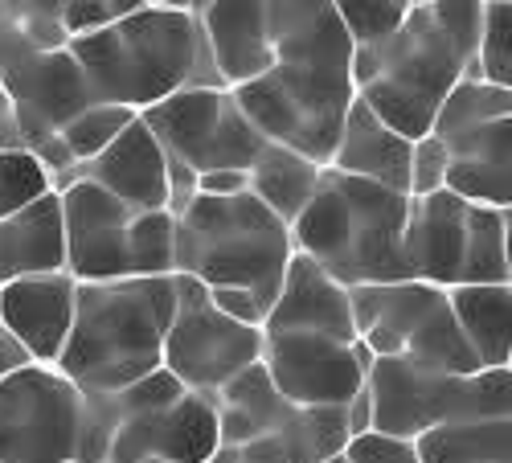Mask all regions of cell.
<instances>
[{
    "instance_id": "cell-1",
    "label": "cell",
    "mask_w": 512,
    "mask_h": 463,
    "mask_svg": "<svg viewBox=\"0 0 512 463\" xmlns=\"http://www.w3.org/2000/svg\"><path fill=\"white\" fill-rule=\"evenodd\" d=\"M271 70L234 87L242 115L267 144L291 148L328 168L353 91V41L332 0H267Z\"/></svg>"
},
{
    "instance_id": "cell-2",
    "label": "cell",
    "mask_w": 512,
    "mask_h": 463,
    "mask_svg": "<svg viewBox=\"0 0 512 463\" xmlns=\"http://www.w3.org/2000/svg\"><path fill=\"white\" fill-rule=\"evenodd\" d=\"M480 17L484 0L410 5L390 37L353 50L357 99L398 136H426L443 99L472 74Z\"/></svg>"
},
{
    "instance_id": "cell-3",
    "label": "cell",
    "mask_w": 512,
    "mask_h": 463,
    "mask_svg": "<svg viewBox=\"0 0 512 463\" xmlns=\"http://www.w3.org/2000/svg\"><path fill=\"white\" fill-rule=\"evenodd\" d=\"M66 50L87 74V87L99 103H115L136 115L185 87H222L205 33L189 9L144 5L115 25L70 37Z\"/></svg>"
},
{
    "instance_id": "cell-4",
    "label": "cell",
    "mask_w": 512,
    "mask_h": 463,
    "mask_svg": "<svg viewBox=\"0 0 512 463\" xmlns=\"http://www.w3.org/2000/svg\"><path fill=\"white\" fill-rule=\"evenodd\" d=\"M173 308H177L173 275L78 283L74 324L54 369L70 377L82 394L127 390L144 373L160 369Z\"/></svg>"
},
{
    "instance_id": "cell-5",
    "label": "cell",
    "mask_w": 512,
    "mask_h": 463,
    "mask_svg": "<svg viewBox=\"0 0 512 463\" xmlns=\"http://www.w3.org/2000/svg\"><path fill=\"white\" fill-rule=\"evenodd\" d=\"M410 197L324 168L312 201L291 222V246L340 287L402 283V234Z\"/></svg>"
},
{
    "instance_id": "cell-6",
    "label": "cell",
    "mask_w": 512,
    "mask_h": 463,
    "mask_svg": "<svg viewBox=\"0 0 512 463\" xmlns=\"http://www.w3.org/2000/svg\"><path fill=\"white\" fill-rule=\"evenodd\" d=\"M291 255V230L250 189L234 197L197 193L177 214L173 275L205 287H246L263 312H271L279 296Z\"/></svg>"
},
{
    "instance_id": "cell-7",
    "label": "cell",
    "mask_w": 512,
    "mask_h": 463,
    "mask_svg": "<svg viewBox=\"0 0 512 463\" xmlns=\"http://www.w3.org/2000/svg\"><path fill=\"white\" fill-rule=\"evenodd\" d=\"M508 238L512 209L467 205L447 189L410 197L402 234L406 275L443 291L463 283H512Z\"/></svg>"
},
{
    "instance_id": "cell-8",
    "label": "cell",
    "mask_w": 512,
    "mask_h": 463,
    "mask_svg": "<svg viewBox=\"0 0 512 463\" xmlns=\"http://www.w3.org/2000/svg\"><path fill=\"white\" fill-rule=\"evenodd\" d=\"M369 431L418 439L422 431L467 418H512V369L439 373L398 357H373L365 373Z\"/></svg>"
},
{
    "instance_id": "cell-9",
    "label": "cell",
    "mask_w": 512,
    "mask_h": 463,
    "mask_svg": "<svg viewBox=\"0 0 512 463\" xmlns=\"http://www.w3.org/2000/svg\"><path fill=\"white\" fill-rule=\"evenodd\" d=\"M353 332L373 357H398L439 373H480L472 349L459 336L447 291L402 279V283H365L349 287Z\"/></svg>"
},
{
    "instance_id": "cell-10",
    "label": "cell",
    "mask_w": 512,
    "mask_h": 463,
    "mask_svg": "<svg viewBox=\"0 0 512 463\" xmlns=\"http://www.w3.org/2000/svg\"><path fill=\"white\" fill-rule=\"evenodd\" d=\"M87 398L54 365L25 361L0 377V463H78Z\"/></svg>"
},
{
    "instance_id": "cell-11",
    "label": "cell",
    "mask_w": 512,
    "mask_h": 463,
    "mask_svg": "<svg viewBox=\"0 0 512 463\" xmlns=\"http://www.w3.org/2000/svg\"><path fill=\"white\" fill-rule=\"evenodd\" d=\"M140 119L160 140L164 156H173L197 177L218 173V168L246 173L267 144L226 87H185L140 111Z\"/></svg>"
},
{
    "instance_id": "cell-12",
    "label": "cell",
    "mask_w": 512,
    "mask_h": 463,
    "mask_svg": "<svg viewBox=\"0 0 512 463\" xmlns=\"http://www.w3.org/2000/svg\"><path fill=\"white\" fill-rule=\"evenodd\" d=\"M177 308L164 332L160 365L193 394H218L230 377L263 357V328L234 324L209 304V287L173 275Z\"/></svg>"
},
{
    "instance_id": "cell-13",
    "label": "cell",
    "mask_w": 512,
    "mask_h": 463,
    "mask_svg": "<svg viewBox=\"0 0 512 463\" xmlns=\"http://www.w3.org/2000/svg\"><path fill=\"white\" fill-rule=\"evenodd\" d=\"M0 91L9 95L25 148H41L66 123L99 103L66 46H33L25 37H0Z\"/></svg>"
},
{
    "instance_id": "cell-14",
    "label": "cell",
    "mask_w": 512,
    "mask_h": 463,
    "mask_svg": "<svg viewBox=\"0 0 512 463\" xmlns=\"http://www.w3.org/2000/svg\"><path fill=\"white\" fill-rule=\"evenodd\" d=\"M275 390L291 406H345L361 386L373 353L361 341L320 332H263V357Z\"/></svg>"
},
{
    "instance_id": "cell-15",
    "label": "cell",
    "mask_w": 512,
    "mask_h": 463,
    "mask_svg": "<svg viewBox=\"0 0 512 463\" xmlns=\"http://www.w3.org/2000/svg\"><path fill=\"white\" fill-rule=\"evenodd\" d=\"M66 275L74 283L132 279V218L140 209L123 205L91 181H70L58 189Z\"/></svg>"
},
{
    "instance_id": "cell-16",
    "label": "cell",
    "mask_w": 512,
    "mask_h": 463,
    "mask_svg": "<svg viewBox=\"0 0 512 463\" xmlns=\"http://www.w3.org/2000/svg\"><path fill=\"white\" fill-rule=\"evenodd\" d=\"M218 447L222 439H218V406H213V394L185 390L168 410L119 418L103 463H140V459L209 463Z\"/></svg>"
},
{
    "instance_id": "cell-17",
    "label": "cell",
    "mask_w": 512,
    "mask_h": 463,
    "mask_svg": "<svg viewBox=\"0 0 512 463\" xmlns=\"http://www.w3.org/2000/svg\"><path fill=\"white\" fill-rule=\"evenodd\" d=\"M74 291L78 283L66 271L25 275L0 287V324L29 361L58 365L74 324Z\"/></svg>"
},
{
    "instance_id": "cell-18",
    "label": "cell",
    "mask_w": 512,
    "mask_h": 463,
    "mask_svg": "<svg viewBox=\"0 0 512 463\" xmlns=\"http://www.w3.org/2000/svg\"><path fill=\"white\" fill-rule=\"evenodd\" d=\"M74 181H91L119 197L123 205L140 209H168V156L160 140L144 128V119L136 115L127 128L87 164L74 168Z\"/></svg>"
},
{
    "instance_id": "cell-19",
    "label": "cell",
    "mask_w": 512,
    "mask_h": 463,
    "mask_svg": "<svg viewBox=\"0 0 512 463\" xmlns=\"http://www.w3.org/2000/svg\"><path fill=\"white\" fill-rule=\"evenodd\" d=\"M222 87H246L271 70V5L267 0H209L193 13Z\"/></svg>"
},
{
    "instance_id": "cell-20",
    "label": "cell",
    "mask_w": 512,
    "mask_h": 463,
    "mask_svg": "<svg viewBox=\"0 0 512 463\" xmlns=\"http://www.w3.org/2000/svg\"><path fill=\"white\" fill-rule=\"evenodd\" d=\"M439 140V136H435ZM447 144V181L443 189L467 205L512 209V119H488Z\"/></svg>"
},
{
    "instance_id": "cell-21",
    "label": "cell",
    "mask_w": 512,
    "mask_h": 463,
    "mask_svg": "<svg viewBox=\"0 0 512 463\" xmlns=\"http://www.w3.org/2000/svg\"><path fill=\"white\" fill-rule=\"evenodd\" d=\"M263 332H320V336H336V341H357L349 287H340L308 255L295 250L283 271L279 296L263 320Z\"/></svg>"
},
{
    "instance_id": "cell-22",
    "label": "cell",
    "mask_w": 512,
    "mask_h": 463,
    "mask_svg": "<svg viewBox=\"0 0 512 463\" xmlns=\"http://www.w3.org/2000/svg\"><path fill=\"white\" fill-rule=\"evenodd\" d=\"M328 168L410 197V140L398 136L390 123H381L361 99H353L345 111Z\"/></svg>"
},
{
    "instance_id": "cell-23",
    "label": "cell",
    "mask_w": 512,
    "mask_h": 463,
    "mask_svg": "<svg viewBox=\"0 0 512 463\" xmlns=\"http://www.w3.org/2000/svg\"><path fill=\"white\" fill-rule=\"evenodd\" d=\"M66 271L62 242V201L58 193L37 197L33 205L0 218V287L25 275Z\"/></svg>"
},
{
    "instance_id": "cell-24",
    "label": "cell",
    "mask_w": 512,
    "mask_h": 463,
    "mask_svg": "<svg viewBox=\"0 0 512 463\" xmlns=\"http://www.w3.org/2000/svg\"><path fill=\"white\" fill-rule=\"evenodd\" d=\"M459 336L480 369L512 365V283H463L447 291Z\"/></svg>"
},
{
    "instance_id": "cell-25",
    "label": "cell",
    "mask_w": 512,
    "mask_h": 463,
    "mask_svg": "<svg viewBox=\"0 0 512 463\" xmlns=\"http://www.w3.org/2000/svg\"><path fill=\"white\" fill-rule=\"evenodd\" d=\"M324 168L312 164L308 156L279 148V144H263V152L254 156V164L246 168V189L259 197L271 214L291 230V222L304 214V205L312 201L316 185H320Z\"/></svg>"
},
{
    "instance_id": "cell-26",
    "label": "cell",
    "mask_w": 512,
    "mask_h": 463,
    "mask_svg": "<svg viewBox=\"0 0 512 463\" xmlns=\"http://www.w3.org/2000/svg\"><path fill=\"white\" fill-rule=\"evenodd\" d=\"M418 463H512V418L443 423L414 439Z\"/></svg>"
},
{
    "instance_id": "cell-27",
    "label": "cell",
    "mask_w": 512,
    "mask_h": 463,
    "mask_svg": "<svg viewBox=\"0 0 512 463\" xmlns=\"http://www.w3.org/2000/svg\"><path fill=\"white\" fill-rule=\"evenodd\" d=\"M488 119H512V87H492V82L467 74L459 87L443 99V107L435 111L431 119V132L426 136H455V132H467L476 123H488Z\"/></svg>"
},
{
    "instance_id": "cell-28",
    "label": "cell",
    "mask_w": 512,
    "mask_h": 463,
    "mask_svg": "<svg viewBox=\"0 0 512 463\" xmlns=\"http://www.w3.org/2000/svg\"><path fill=\"white\" fill-rule=\"evenodd\" d=\"M213 402L226 406V410L246 414L259 435L279 431V427H283V418L291 414V402H283V394L275 390V382H271V373H267L263 361H254V365L238 369L230 382H226L218 394H213Z\"/></svg>"
},
{
    "instance_id": "cell-29",
    "label": "cell",
    "mask_w": 512,
    "mask_h": 463,
    "mask_svg": "<svg viewBox=\"0 0 512 463\" xmlns=\"http://www.w3.org/2000/svg\"><path fill=\"white\" fill-rule=\"evenodd\" d=\"M472 74L492 87H512V0H484Z\"/></svg>"
},
{
    "instance_id": "cell-30",
    "label": "cell",
    "mask_w": 512,
    "mask_h": 463,
    "mask_svg": "<svg viewBox=\"0 0 512 463\" xmlns=\"http://www.w3.org/2000/svg\"><path fill=\"white\" fill-rule=\"evenodd\" d=\"M132 119H136V111H127V107L91 103L87 111H78V115L66 123V128L58 132V140H62V148L70 152L74 164H87V160H95Z\"/></svg>"
},
{
    "instance_id": "cell-31",
    "label": "cell",
    "mask_w": 512,
    "mask_h": 463,
    "mask_svg": "<svg viewBox=\"0 0 512 463\" xmlns=\"http://www.w3.org/2000/svg\"><path fill=\"white\" fill-rule=\"evenodd\" d=\"M173 234L177 218L168 209H148L132 218V279L173 275Z\"/></svg>"
},
{
    "instance_id": "cell-32",
    "label": "cell",
    "mask_w": 512,
    "mask_h": 463,
    "mask_svg": "<svg viewBox=\"0 0 512 463\" xmlns=\"http://www.w3.org/2000/svg\"><path fill=\"white\" fill-rule=\"evenodd\" d=\"M54 193L50 173L41 168V160L29 148H13L0 152V218L17 214V209L33 205L37 197Z\"/></svg>"
},
{
    "instance_id": "cell-33",
    "label": "cell",
    "mask_w": 512,
    "mask_h": 463,
    "mask_svg": "<svg viewBox=\"0 0 512 463\" xmlns=\"http://www.w3.org/2000/svg\"><path fill=\"white\" fill-rule=\"evenodd\" d=\"M336 21L345 29V37L353 41V50L373 46V41L390 37L402 17H406V0H332Z\"/></svg>"
},
{
    "instance_id": "cell-34",
    "label": "cell",
    "mask_w": 512,
    "mask_h": 463,
    "mask_svg": "<svg viewBox=\"0 0 512 463\" xmlns=\"http://www.w3.org/2000/svg\"><path fill=\"white\" fill-rule=\"evenodd\" d=\"M0 37H25L33 46H66L58 0H0Z\"/></svg>"
},
{
    "instance_id": "cell-35",
    "label": "cell",
    "mask_w": 512,
    "mask_h": 463,
    "mask_svg": "<svg viewBox=\"0 0 512 463\" xmlns=\"http://www.w3.org/2000/svg\"><path fill=\"white\" fill-rule=\"evenodd\" d=\"M181 394H185V386L160 365V369L144 373L140 382H132L127 390L111 394V402H115V414H119V418H132V414H156V410H168Z\"/></svg>"
},
{
    "instance_id": "cell-36",
    "label": "cell",
    "mask_w": 512,
    "mask_h": 463,
    "mask_svg": "<svg viewBox=\"0 0 512 463\" xmlns=\"http://www.w3.org/2000/svg\"><path fill=\"white\" fill-rule=\"evenodd\" d=\"M148 5V0H58V13H62V33L82 37V33H95L103 25H115L123 17H132Z\"/></svg>"
},
{
    "instance_id": "cell-37",
    "label": "cell",
    "mask_w": 512,
    "mask_h": 463,
    "mask_svg": "<svg viewBox=\"0 0 512 463\" xmlns=\"http://www.w3.org/2000/svg\"><path fill=\"white\" fill-rule=\"evenodd\" d=\"M447 181V144L435 136L410 140V197L439 193Z\"/></svg>"
},
{
    "instance_id": "cell-38",
    "label": "cell",
    "mask_w": 512,
    "mask_h": 463,
    "mask_svg": "<svg viewBox=\"0 0 512 463\" xmlns=\"http://www.w3.org/2000/svg\"><path fill=\"white\" fill-rule=\"evenodd\" d=\"M340 459H345V463H418V451H414V439L361 431V435H353L345 443Z\"/></svg>"
},
{
    "instance_id": "cell-39",
    "label": "cell",
    "mask_w": 512,
    "mask_h": 463,
    "mask_svg": "<svg viewBox=\"0 0 512 463\" xmlns=\"http://www.w3.org/2000/svg\"><path fill=\"white\" fill-rule=\"evenodd\" d=\"M209 304L246 328H263V320H267L263 304L254 300V291H246V287H209Z\"/></svg>"
},
{
    "instance_id": "cell-40",
    "label": "cell",
    "mask_w": 512,
    "mask_h": 463,
    "mask_svg": "<svg viewBox=\"0 0 512 463\" xmlns=\"http://www.w3.org/2000/svg\"><path fill=\"white\" fill-rule=\"evenodd\" d=\"M246 173H234V168H218V173H201L197 177V193L205 197H234V193H246Z\"/></svg>"
},
{
    "instance_id": "cell-41",
    "label": "cell",
    "mask_w": 512,
    "mask_h": 463,
    "mask_svg": "<svg viewBox=\"0 0 512 463\" xmlns=\"http://www.w3.org/2000/svg\"><path fill=\"white\" fill-rule=\"evenodd\" d=\"M13 148H25V140H21V123L9 95L0 91V152H13Z\"/></svg>"
},
{
    "instance_id": "cell-42",
    "label": "cell",
    "mask_w": 512,
    "mask_h": 463,
    "mask_svg": "<svg viewBox=\"0 0 512 463\" xmlns=\"http://www.w3.org/2000/svg\"><path fill=\"white\" fill-rule=\"evenodd\" d=\"M25 361H29V357L17 349V341L5 332V324H0V377H5L9 369H17V365H25Z\"/></svg>"
},
{
    "instance_id": "cell-43",
    "label": "cell",
    "mask_w": 512,
    "mask_h": 463,
    "mask_svg": "<svg viewBox=\"0 0 512 463\" xmlns=\"http://www.w3.org/2000/svg\"><path fill=\"white\" fill-rule=\"evenodd\" d=\"M209 463H238V451H234V447H218Z\"/></svg>"
},
{
    "instance_id": "cell-44",
    "label": "cell",
    "mask_w": 512,
    "mask_h": 463,
    "mask_svg": "<svg viewBox=\"0 0 512 463\" xmlns=\"http://www.w3.org/2000/svg\"><path fill=\"white\" fill-rule=\"evenodd\" d=\"M148 5H160V9H189V0H148Z\"/></svg>"
},
{
    "instance_id": "cell-45",
    "label": "cell",
    "mask_w": 512,
    "mask_h": 463,
    "mask_svg": "<svg viewBox=\"0 0 512 463\" xmlns=\"http://www.w3.org/2000/svg\"><path fill=\"white\" fill-rule=\"evenodd\" d=\"M140 463H168V459H140Z\"/></svg>"
},
{
    "instance_id": "cell-46",
    "label": "cell",
    "mask_w": 512,
    "mask_h": 463,
    "mask_svg": "<svg viewBox=\"0 0 512 463\" xmlns=\"http://www.w3.org/2000/svg\"><path fill=\"white\" fill-rule=\"evenodd\" d=\"M406 5H426V0H406Z\"/></svg>"
},
{
    "instance_id": "cell-47",
    "label": "cell",
    "mask_w": 512,
    "mask_h": 463,
    "mask_svg": "<svg viewBox=\"0 0 512 463\" xmlns=\"http://www.w3.org/2000/svg\"><path fill=\"white\" fill-rule=\"evenodd\" d=\"M328 463H345V459H340V455H336V459H328Z\"/></svg>"
}]
</instances>
